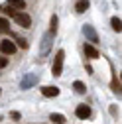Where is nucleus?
I'll use <instances>...</instances> for the list:
<instances>
[{
    "label": "nucleus",
    "instance_id": "1",
    "mask_svg": "<svg viewBox=\"0 0 122 124\" xmlns=\"http://www.w3.org/2000/svg\"><path fill=\"white\" fill-rule=\"evenodd\" d=\"M63 59H65V51L59 49L55 53V61H53V67H51V71H53L55 77H59L61 73H63Z\"/></svg>",
    "mask_w": 122,
    "mask_h": 124
},
{
    "label": "nucleus",
    "instance_id": "2",
    "mask_svg": "<svg viewBox=\"0 0 122 124\" xmlns=\"http://www.w3.org/2000/svg\"><path fill=\"white\" fill-rule=\"evenodd\" d=\"M14 20H16L22 28H30V26H32V18H30L26 12H16V14H14Z\"/></svg>",
    "mask_w": 122,
    "mask_h": 124
},
{
    "label": "nucleus",
    "instance_id": "3",
    "mask_svg": "<svg viewBox=\"0 0 122 124\" xmlns=\"http://www.w3.org/2000/svg\"><path fill=\"white\" fill-rule=\"evenodd\" d=\"M0 51H2L4 55H12L14 51H16V43L10 41V39H2L0 41Z\"/></svg>",
    "mask_w": 122,
    "mask_h": 124
},
{
    "label": "nucleus",
    "instance_id": "4",
    "mask_svg": "<svg viewBox=\"0 0 122 124\" xmlns=\"http://www.w3.org/2000/svg\"><path fill=\"white\" fill-rule=\"evenodd\" d=\"M75 114H77V118H83V120H87V118L91 116V108H89L87 104H79L77 108H75Z\"/></svg>",
    "mask_w": 122,
    "mask_h": 124
},
{
    "label": "nucleus",
    "instance_id": "5",
    "mask_svg": "<svg viewBox=\"0 0 122 124\" xmlns=\"http://www.w3.org/2000/svg\"><path fill=\"white\" fill-rule=\"evenodd\" d=\"M83 32H85V36H87L91 41H93V43L99 41V36H97V32L93 30V26H85V28H83Z\"/></svg>",
    "mask_w": 122,
    "mask_h": 124
},
{
    "label": "nucleus",
    "instance_id": "6",
    "mask_svg": "<svg viewBox=\"0 0 122 124\" xmlns=\"http://www.w3.org/2000/svg\"><path fill=\"white\" fill-rule=\"evenodd\" d=\"M41 95L47 97V99L57 97V95H59V89H57V87H43V89H41Z\"/></svg>",
    "mask_w": 122,
    "mask_h": 124
},
{
    "label": "nucleus",
    "instance_id": "7",
    "mask_svg": "<svg viewBox=\"0 0 122 124\" xmlns=\"http://www.w3.org/2000/svg\"><path fill=\"white\" fill-rule=\"evenodd\" d=\"M85 55H87V57H91V59H97V57H99V51H97L95 45L85 43Z\"/></svg>",
    "mask_w": 122,
    "mask_h": 124
},
{
    "label": "nucleus",
    "instance_id": "8",
    "mask_svg": "<svg viewBox=\"0 0 122 124\" xmlns=\"http://www.w3.org/2000/svg\"><path fill=\"white\" fill-rule=\"evenodd\" d=\"M91 6V2H89V0H79V2H77V6H75V10H77L79 14H83V12H87V8Z\"/></svg>",
    "mask_w": 122,
    "mask_h": 124
},
{
    "label": "nucleus",
    "instance_id": "9",
    "mask_svg": "<svg viewBox=\"0 0 122 124\" xmlns=\"http://www.w3.org/2000/svg\"><path fill=\"white\" fill-rule=\"evenodd\" d=\"M73 89L77 91L79 95H85V93H87V87H85V83H81V81H75V83H73Z\"/></svg>",
    "mask_w": 122,
    "mask_h": 124
},
{
    "label": "nucleus",
    "instance_id": "10",
    "mask_svg": "<svg viewBox=\"0 0 122 124\" xmlns=\"http://www.w3.org/2000/svg\"><path fill=\"white\" fill-rule=\"evenodd\" d=\"M49 120L55 122V124H65V116H63V114H55V112H53V114L49 116Z\"/></svg>",
    "mask_w": 122,
    "mask_h": 124
},
{
    "label": "nucleus",
    "instance_id": "11",
    "mask_svg": "<svg viewBox=\"0 0 122 124\" xmlns=\"http://www.w3.org/2000/svg\"><path fill=\"white\" fill-rule=\"evenodd\" d=\"M8 4L14 6V8H18V10H24V8H26V2H24V0H8Z\"/></svg>",
    "mask_w": 122,
    "mask_h": 124
},
{
    "label": "nucleus",
    "instance_id": "12",
    "mask_svg": "<svg viewBox=\"0 0 122 124\" xmlns=\"http://www.w3.org/2000/svg\"><path fill=\"white\" fill-rule=\"evenodd\" d=\"M110 26H112V30H114V32H120V30H122V22H120V18H112L110 20Z\"/></svg>",
    "mask_w": 122,
    "mask_h": 124
},
{
    "label": "nucleus",
    "instance_id": "13",
    "mask_svg": "<svg viewBox=\"0 0 122 124\" xmlns=\"http://www.w3.org/2000/svg\"><path fill=\"white\" fill-rule=\"evenodd\" d=\"M10 30V22L6 18H0V32H8Z\"/></svg>",
    "mask_w": 122,
    "mask_h": 124
},
{
    "label": "nucleus",
    "instance_id": "14",
    "mask_svg": "<svg viewBox=\"0 0 122 124\" xmlns=\"http://www.w3.org/2000/svg\"><path fill=\"white\" fill-rule=\"evenodd\" d=\"M57 24H59V20H57V16H51V34H55L57 32Z\"/></svg>",
    "mask_w": 122,
    "mask_h": 124
},
{
    "label": "nucleus",
    "instance_id": "15",
    "mask_svg": "<svg viewBox=\"0 0 122 124\" xmlns=\"http://www.w3.org/2000/svg\"><path fill=\"white\" fill-rule=\"evenodd\" d=\"M16 41H18V45H20L22 49H28V41H26V39H22V38H18Z\"/></svg>",
    "mask_w": 122,
    "mask_h": 124
},
{
    "label": "nucleus",
    "instance_id": "16",
    "mask_svg": "<svg viewBox=\"0 0 122 124\" xmlns=\"http://www.w3.org/2000/svg\"><path fill=\"white\" fill-rule=\"evenodd\" d=\"M112 91L114 93H120V81H116V79L112 81Z\"/></svg>",
    "mask_w": 122,
    "mask_h": 124
},
{
    "label": "nucleus",
    "instance_id": "17",
    "mask_svg": "<svg viewBox=\"0 0 122 124\" xmlns=\"http://www.w3.org/2000/svg\"><path fill=\"white\" fill-rule=\"evenodd\" d=\"M8 65V57H0V69H4Z\"/></svg>",
    "mask_w": 122,
    "mask_h": 124
},
{
    "label": "nucleus",
    "instance_id": "18",
    "mask_svg": "<svg viewBox=\"0 0 122 124\" xmlns=\"http://www.w3.org/2000/svg\"><path fill=\"white\" fill-rule=\"evenodd\" d=\"M4 12L8 14V16H12V18H14V14H16V10H14V8H6Z\"/></svg>",
    "mask_w": 122,
    "mask_h": 124
},
{
    "label": "nucleus",
    "instance_id": "19",
    "mask_svg": "<svg viewBox=\"0 0 122 124\" xmlns=\"http://www.w3.org/2000/svg\"><path fill=\"white\" fill-rule=\"evenodd\" d=\"M10 116H12V118H14V120H20V112H12V114H10Z\"/></svg>",
    "mask_w": 122,
    "mask_h": 124
},
{
    "label": "nucleus",
    "instance_id": "20",
    "mask_svg": "<svg viewBox=\"0 0 122 124\" xmlns=\"http://www.w3.org/2000/svg\"><path fill=\"white\" fill-rule=\"evenodd\" d=\"M0 120H2V118H0Z\"/></svg>",
    "mask_w": 122,
    "mask_h": 124
}]
</instances>
